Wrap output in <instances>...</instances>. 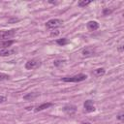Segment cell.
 Instances as JSON below:
<instances>
[{"mask_svg":"<svg viewBox=\"0 0 124 124\" xmlns=\"http://www.w3.org/2000/svg\"><path fill=\"white\" fill-rule=\"evenodd\" d=\"M93 76H95L96 78H100V77H103L105 74H106V70L104 68H98V69H95L93 72H92Z\"/></svg>","mask_w":124,"mask_h":124,"instance_id":"8fae6325","label":"cell"},{"mask_svg":"<svg viewBox=\"0 0 124 124\" xmlns=\"http://www.w3.org/2000/svg\"><path fill=\"white\" fill-rule=\"evenodd\" d=\"M56 44L59 45L60 46H66V45L69 44V41H68V39H66V38L57 39V40H56Z\"/></svg>","mask_w":124,"mask_h":124,"instance_id":"5bb4252c","label":"cell"},{"mask_svg":"<svg viewBox=\"0 0 124 124\" xmlns=\"http://www.w3.org/2000/svg\"><path fill=\"white\" fill-rule=\"evenodd\" d=\"M63 111L68 115H72L77 111V107L75 105H66L63 108Z\"/></svg>","mask_w":124,"mask_h":124,"instance_id":"52a82bcc","label":"cell"},{"mask_svg":"<svg viewBox=\"0 0 124 124\" xmlns=\"http://www.w3.org/2000/svg\"><path fill=\"white\" fill-rule=\"evenodd\" d=\"M87 75L85 74H78L75 76H71V77H64L61 78V80L63 82H80L83 81L87 78Z\"/></svg>","mask_w":124,"mask_h":124,"instance_id":"6da1fadb","label":"cell"},{"mask_svg":"<svg viewBox=\"0 0 124 124\" xmlns=\"http://www.w3.org/2000/svg\"><path fill=\"white\" fill-rule=\"evenodd\" d=\"M40 96V93H34V92H32V93H27L26 95H24L23 96V99L24 100H29V101H32V100H35L37 97H39Z\"/></svg>","mask_w":124,"mask_h":124,"instance_id":"7c38bea8","label":"cell"},{"mask_svg":"<svg viewBox=\"0 0 124 124\" xmlns=\"http://www.w3.org/2000/svg\"><path fill=\"white\" fill-rule=\"evenodd\" d=\"M52 106H53V104H52V103H49V102L43 103V104L37 106V107L35 108L34 111H35V112H39V111H42V110H44V109H46V108H50V107H52Z\"/></svg>","mask_w":124,"mask_h":124,"instance_id":"ba28073f","label":"cell"},{"mask_svg":"<svg viewBox=\"0 0 124 124\" xmlns=\"http://www.w3.org/2000/svg\"><path fill=\"white\" fill-rule=\"evenodd\" d=\"M123 45H120L119 46H118V52H120V53H122L123 52Z\"/></svg>","mask_w":124,"mask_h":124,"instance_id":"7402d4cb","label":"cell"},{"mask_svg":"<svg viewBox=\"0 0 124 124\" xmlns=\"http://www.w3.org/2000/svg\"><path fill=\"white\" fill-rule=\"evenodd\" d=\"M117 119H119L120 121H123V120H124V114H123V112H120V113L117 115Z\"/></svg>","mask_w":124,"mask_h":124,"instance_id":"ffe728a7","label":"cell"},{"mask_svg":"<svg viewBox=\"0 0 124 124\" xmlns=\"http://www.w3.org/2000/svg\"><path fill=\"white\" fill-rule=\"evenodd\" d=\"M41 64H42V62L39 60V59H31V60H28L26 63H25V65H24V67H25V69L26 70H33V69H37V68H39L40 66H41Z\"/></svg>","mask_w":124,"mask_h":124,"instance_id":"277c9868","label":"cell"},{"mask_svg":"<svg viewBox=\"0 0 124 124\" xmlns=\"http://www.w3.org/2000/svg\"><path fill=\"white\" fill-rule=\"evenodd\" d=\"M112 12H113V10H111V9H109V8H104L102 14H103V16H108V15H110Z\"/></svg>","mask_w":124,"mask_h":124,"instance_id":"2e32d148","label":"cell"},{"mask_svg":"<svg viewBox=\"0 0 124 124\" xmlns=\"http://www.w3.org/2000/svg\"><path fill=\"white\" fill-rule=\"evenodd\" d=\"M83 108H84V111L85 112H93L96 109L92 100H86L83 103Z\"/></svg>","mask_w":124,"mask_h":124,"instance_id":"5b68a950","label":"cell"},{"mask_svg":"<svg viewBox=\"0 0 124 124\" xmlns=\"http://www.w3.org/2000/svg\"><path fill=\"white\" fill-rule=\"evenodd\" d=\"M5 101H7V97H5V96H0V104H1V103H4Z\"/></svg>","mask_w":124,"mask_h":124,"instance_id":"44dd1931","label":"cell"},{"mask_svg":"<svg viewBox=\"0 0 124 124\" xmlns=\"http://www.w3.org/2000/svg\"><path fill=\"white\" fill-rule=\"evenodd\" d=\"M63 62H65V60H54V61H53V65H54L55 67H58V66L62 65Z\"/></svg>","mask_w":124,"mask_h":124,"instance_id":"ac0fdd59","label":"cell"},{"mask_svg":"<svg viewBox=\"0 0 124 124\" xmlns=\"http://www.w3.org/2000/svg\"><path fill=\"white\" fill-rule=\"evenodd\" d=\"M16 52V50L15 49H8V48H6V49H0V56H10V55H12V54H14Z\"/></svg>","mask_w":124,"mask_h":124,"instance_id":"4fadbf2b","label":"cell"},{"mask_svg":"<svg viewBox=\"0 0 124 124\" xmlns=\"http://www.w3.org/2000/svg\"><path fill=\"white\" fill-rule=\"evenodd\" d=\"M10 78V76L4 73H0V81H4V80H8Z\"/></svg>","mask_w":124,"mask_h":124,"instance_id":"e0dca14e","label":"cell"},{"mask_svg":"<svg viewBox=\"0 0 124 124\" xmlns=\"http://www.w3.org/2000/svg\"><path fill=\"white\" fill-rule=\"evenodd\" d=\"M95 53V50L92 47H85L82 49L81 54L83 57H89V56H93Z\"/></svg>","mask_w":124,"mask_h":124,"instance_id":"30bf717a","label":"cell"},{"mask_svg":"<svg viewBox=\"0 0 124 124\" xmlns=\"http://www.w3.org/2000/svg\"><path fill=\"white\" fill-rule=\"evenodd\" d=\"M59 34H60V31H59V30H56V29L50 32V36H51V37H56V36H58Z\"/></svg>","mask_w":124,"mask_h":124,"instance_id":"d6986e66","label":"cell"},{"mask_svg":"<svg viewBox=\"0 0 124 124\" xmlns=\"http://www.w3.org/2000/svg\"><path fill=\"white\" fill-rule=\"evenodd\" d=\"M80 124H92V123L89 121H82V122H80Z\"/></svg>","mask_w":124,"mask_h":124,"instance_id":"603a6c76","label":"cell"},{"mask_svg":"<svg viewBox=\"0 0 124 124\" xmlns=\"http://www.w3.org/2000/svg\"><path fill=\"white\" fill-rule=\"evenodd\" d=\"M90 3H91V1H89V0H87V1L82 0V1H78V7H80V8H83V7H86L87 5H89Z\"/></svg>","mask_w":124,"mask_h":124,"instance_id":"9a60e30c","label":"cell"},{"mask_svg":"<svg viewBox=\"0 0 124 124\" xmlns=\"http://www.w3.org/2000/svg\"><path fill=\"white\" fill-rule=\"evenodd\" d=\"M16 35V30L15 29H10V30H0V41H5V40H10Z\"/></svg>","mask_w":124,"mask_h":124,"instance_id":"3957f363","label":"cell"},{"mask_svg":"<svg viewBox=\"0 0 124 124\" xmlns=\"http://www.w3.org/2000/svg\"><path fill=\"white\" fill-rule=\"evenodd\" d=\"M63 24V20L62 19H59V18H51L49 20H47L46 22V28L47 30H50V29H55L59 26H61Z\"/></svg>","mask_w":124,"mask_h":124,"instance_id":"7a4b0ae2","label":"cell"},{"mask_svg":"<svg viewBox=\"0 0 124 124\" xmlns=\"http://www.w3.org/2000/svg\"><path fill=\"white\" fill-rule=\"evenodd\" d=\"M15 43L14 40H5V41H0V49H6L9 48L13 44Z\"/></svg>","mask_w":124,"mask_h":124,"instance_id":"9c48e42d","label":"cell"},{"mask_svg":"<svg viewBox=\"0 0 124 124\" xmlns=\"http://www.w3.org/2000/svg\"><path fill=\"white\" fill-rule=\"evenodd\" d=\"M100 27V24L96 21V20H90L86 23V28L88 31H96L98 28Z\"/></svg>","mask_w":124,"mask_h":124,"instance_id":"8992f818","label":"cell"}]
</instances>
